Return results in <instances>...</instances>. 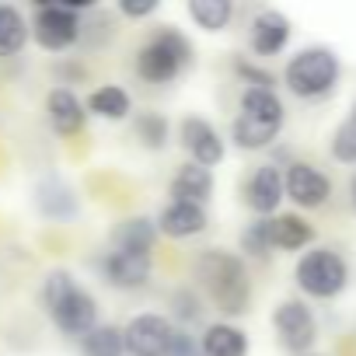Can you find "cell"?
Listing matches in <instances>:
<instances>
[{
  "label": "cell",
  "mask_w": 356,
  "mask_h": 356,
  "mask_svg": "<svg viewBox=\"0 0 356 356\" xmlns=\"http://www.w3.org/2000/svg\"><path fill=\"white\" fill-rule=\"evenodd\" d=\"M245 200L255 213H273L280 203H283V175L276 164H262L255 168V175L248 178V189H245Z\"/></svg>",
  "instance_id": "7c38bea8"
},
{
  "label": "cell",
  "mask_w": 356,
  "mask_h": 356,
  "mask_svg": "<svg viewBox=\"0 0 356 356\" xmlns=\"http://www.w3.org/2000/svg\"><path fill=\"white\" fill-rule=\"evenodd\" d=\"M196 276L200 283L207 286V293L213 297V304L227 314H241L248 311V273L241 266L238 255H227V252H203L200 262H196Z\"/></svg>",
  "instance_id": "7a4b0ae2"
},
{
  "label": "cell",
  "mask_w": 356,
  "mask_h": 356,
  "mask_svg": "<svg viewBox=\"0 0 356 356\" xmlns=\"http://www.w3.org/2000/svg\"><path fill=\"white\" fill-rule=\"evenodd\" d=\"M238 74L248 77L252 88H269V84H273V77H269L266 70H255V67H248V63H238Z\"/></svg>",
  "instance_id": "f546056e"
},
{
  "label": "cell",
  "mask_w": 356,
  "mask_h": 356,
  "mask_svg": "<svg viewBox=\"0 0 356 356\" xmlns=\"http://www.w3.org/2000/svg\"><path fill=\"white\" fill-rule=\"evenodd\" d=\"M213 193V175L210 168L203 164H186V168H178V175L171 178V196L175 203H207Z\"/></svg>",
  "instance_id": "2e32d148"
},
{
  "label": "cell",
  "mask_w": 356,
  "mask_h": 356,
  "mask_svg": "<svg viewBox=\"0 0 356 356\" xmlns=\"http://www.w3.org/2000/svg\"><path fill=\"white\" fill-rule=\"evenodd\" d=\"M241 248L248 252V255H255V259H262L273 245H269V220H255L245 234H241Z\"/></svg>",
  "instance_id": "4316f807"
},
{
  "label": "cell",
  "mask_w": 356,
  "mask_h": 356,
  "mask_svg": "<svg viewBox=\"0 0 356 356\" xmlns=\"http://www.w3.org/2000/svg\"><path fill=\"white\" fill-rule=\"evenodd\" d=\"M182 143L193 154V164L210 168V164H220L224 161V140H220V133L207 119H196V115L186 119L182 122Z\"/></svg>",
  "instance_id": "8fae6325"
},
{
  "label": "cell",
  "mask_w": 356,
  "mask_h": 356,
  "mask_svg": "<svg viewBox=\"0 0 356 356\" xmlns=\"http://www.w3.org/2000/svg\"><path fill=\"white\" fill-rule=\"evenodd\" d=\"M332 157L342 164H356V122H342L332 136Z\"/></svg>",
  "instance_id": "484cf974"
},
{
  "label": "cell",
  "mask_w": 356,
  "mask_h": 356,
  "mask_svg": "<svg viewBox=\"0 0 356 356\" xmlns=\"http://www.w3.org/2000/svg\"><path fill=\"white\" fill-rule=\"evenodd\" d=\"M273 325H276L283 349H290V353H304L318 339V321L304 300H283L273 314Z\"/></svg>",
  "instance_id": "52a82bcc"
},
{
  "label": "cell",
  "mask_w": 356,
  "mask_h": 356,
  "mask_svg": "<svg viewBox=\"0 0 356 356\" xmlns=\"http://www.w3.org/2000/svg\"><path fill=\"white\" fill-rule=\"evenodd\" d=\"M42 300H46V311L49 318L67 332V335H88L98 321V304L95 297L74 283L70 273L63 269H53L46 276V286H42Z\"/></svg>",
  "instance_id": "6da1fadb"
},
{
  "label": "cell",
  "mask_w": 356,
  "mask_h": 356,
  "mask_svg": "<svg viewBox=\"0 0 356 356\" xmlns=\"http://www.w3.org/2000/svg\"><path fill=\"white\" fill-rule=\"evenodd\" d=\"M157 11V4L154 0H122V15H129V18H147V15H154Z\"/></svg>",
  "instance_id": "f1b7e54d"
},
{
  "label": "cell",
  "mask_w": 356,
  "mask_h": 356,
  "mask_svg": "<svg viewBox=\"0 0 356 356\" xmlns=\"http://www.w3.org/2000/svg\"><path fill=\"white\" fill-rule=\"evenodd\" d=\"M29 39V25L22 18V11H15L11 4H0V56H15Z\"/></svg>",
  "instance_id": "7402d4cb"
},
{
  "label": "cell",
  "mask_w": 356,
  "mask_h": 356,
  "mask_svg": "<svg viewBox=\"0 0 356 356\" xmlns=\"http://www.w3.org/2000/svg\"><path fill=\"white\" fill-rule=\"evenodd\" d=\"M84 356H122V332L112 325H95L88 335H81Z\"/></svg>",
  "instance_id": "cb8c5ba5"
},
{
  "label": "cell",
  "mask_w": 356,
  "mask_h": 356,
  "mask_svg": "<svg viewBox=\"0 0 356 356\" xmlns=\"http://www.w3.org/2000/svg\"><path fill=\"white\" fill-rule=\"evenodd\" d=\"M314 241V231L304 217L297 213H283V217H273L269 220V245L273 248H283V252H297L304 245Z\"/></svg>",
  "instance_id": "ac0fdd59"
},
{
  "label": "cell",
  "mask_w": 356,
  "mask_h": 356,
  "mask_svg": "<svg viewBox=\"0 0 356 356\" xmlns=\"http://www.w3.org/2000/svg\"><path fill=\"white\" fill-rule=\"evenodd\" d=\"M168 356H200V346L193 342V335L175 332L171 335V346H168Z\"/></svg>",
  "instance_id": "83f0119b"
},
{
  "label": "cell",
  "mask_w": 356,
  "mask_h": 356,
  "mask_svg": "<svg viewBox=\"0 0 356 356\" xmlns=\"http://www.w3.org/2000/svg\"><path fill=\"white\" fill-rule=\"evenodd\" d=\"M353 203H356V182H353Z\"/></svg>",
  "instance_id": "1f68e13d"
},
{
  "label": "cell",
  "mask_w": 356,
  "mask_h": 356,
  "mask_svg": "<svg viewBox=\"0 0 356 356\" xmlns=\"http://www.w3.org/2000/svg\"><path fill=\"white\" fill-rule=\"evenodd\" d=\"M283 196H290L304 210H314V207H325V200L332 196V182H328V175H321L314 164L297 161L283 175Z\"/></svg>",
  "instance_id": "30bf717a"
},
{
  "label": "cell",
  "mask_w": 356,
  "mask_h": 356,
  "mask_svg": "<svg viewBox=\"0 0 356 356\" xmlns=\"http://www.w3.org/2000/svg\"><path fill=\"white\" fill-rule=\"evenodd\" d=\"M77 35H81L77 11H70L67 4H42L35 11V39H39L42 49L60 53V49L74 46Z\"/></svg>",
  "instance_id": "9c48e42d"
},
{
  "label": "cell",
  "mask_w": 356,
  "mask_h": 356,
  "mask_svg": "<svg viewBox=\"0 0 356 356\" xmlns=\"http://www.w3.org/2000/svg\"><path fill=\"white\" fill-rule=\"evenodd\" d=\"M200 353L203 356H245L248 353V339L238 325H210L203 332V342H200Z\"/></svg>",
  "instance_id": "ffe728a7"
},
{
  "label": "cell",
  "mask_w": 356,
  "mask_h": 356,
  "mask_svg": "<svg viewBox=\"0 0 356 356\" xmlns=\"http://www.w3.org/2000/svg\"><path fill=\"white\" fill-rule=\"evenodd\" d=\"M286 88L297 95V98H321L335 88L339 81V56L325 46H311V49H300L290 63H286V74H283Z\"/></svg>",
  "instance_id": "277c9868"
},
{
  "label": "cell",
  "mask_w": 356,
  "mask_h": 356,
  "mask_svg": "<svg viewBox=\"0 0 356 356\" xmlns=\"http://www.w3.org/2000/svg\"><path fill=\"white\" fill-rule=\"evenodd\" d=\"M157 227L168 238H193L207 227V210L200 203H168L157 217Z\"/></svg>",
  "instance_id": "9a60e30c"
},
{
  "label": "cell",
  "mask_w": 356,
  "mask_h": 356,
  "mask_svg": "<svg viewBox=\"0 0 356 356\" xmlns=\"http://www.w3.org/2000/svg\"><path fill=\"white\" fill-rule=\"evenodd\" d=\"M346 283H349V269H346L342 255L332 248H314L297 262V286L307 297H318V300L339 297L346 290Z\"/></svg>",
  "instance_id": "8992f818"
},
{
  "label": "cell",
  "mask_w": 356,
  "mask_h": 356,
  "mask_svg": "<svg viewBox=\"0 0 356 356\" xmlns=\"http://www.w3.org/2000/svg\"><path fill=\"white\" fill-rule=\"evenodd\" d=\"M102 273L112 286L136 290L150 280V259H136V255H126V252H108L102 259Z\"/></svg>",
  "instance_id": "5bb4252c"
},
{
  "label": "cell",
  "mask_w": 356,
  "mask_h": 356,
  "mask_svg": "<svg viewBox=\"0 0 356 356\" xmlns=\"http://www.w3.org/2000/svg\"><path fill=\"white\" fill-rule=\"evenodd\" d=\"M189 15H193V22H196L200 29L220 32V29H227L234 8H231V0H193V4H189Z\"/></svg>",
  "instance_id": "603a6c76"
},
{
  "label": "cell",
  "mask_w": 356,
  "mask_h": 356,
  "mask_svg": "<svg viewBox=\"0 0 356 356\" xmlns=\"http://www.w3.org/2000/svg\"><path fill=\"white\" fill-rule=\"evenodd\" d=\"M353 122H356V112H353Z\"/></svg>",
  "instance_id": "d6a6232c"
},
{
  "label": "cell",
  "mask_w": 356,
  "mask_h": 356,
  "mask_svg": "<svg viewBox=\"0 0 356 356\" xmlns=\"http://www.w3.org/2000/svg\"><path fill=\"white\" fill-rule=\"evenodd\" d=\"M129 95L115 84H105V88H95L91 98H88V112L102 115V119H126L129 115Z\"/></svg>",
  "instance_id": "44dd1931"
},
{
  "label": "cell",
  "mask_w": 356,
  "mask_h": 356,
  "mask_svg": "<svg viewBox=\"0 0 356 356\" xmlns=\"http://www.w3.org/2000/svg\"><path fill=\"white\" fill-rule=\"evenodd\" d=\"M171 321L161 314H136L122 332V349L129 356H168L171 346Z\"/></svg>",
  "instance_id": "ba28073f"
},
{
  "label": "cell",
  "mask_w": 356,
  "mask_h": 356,
  "mask_svg": "<svg viewBox=\"0 0 356 356\" xmlns=\"http://www.w3.org/2000/svg\"><path fill=\"white\" fill-rule=\"evenodd\" d=\"M133 133H136V140H140L143 147L157 150V147L168 143V119L157 115V112H140L136 122H133Z\"/></svg>",
  "instance_id": "d4e9b609"
},
{
  "label": "cell",
  "mask_w": 356,
  "mask_h": 356,
  "mask_svg": "<svg viewBox=\"0 0 356 356\" xmlns=\"http://www.w3.org/2000/svg\"><path fill=\"white\" fill-rule=\"evenodd\" d=\"M290 42V22L280 11H262L252 22V49L259 56H276Z\"/></svg>",
  "instance_id": "4fadbf2b"
},
{
  "label": "cell",
  "mask_w": 356,
  "mask_h": 356,
  "mask_svg": "<svg viewBox=\"0 0 356 356\" xmlns=\"http://www.w3.org/2000/svg\"><path fill=\"white\" fill-rule=\"evenodd\" d=\"M46 108H49V122H53V129H56V133H63V136H74L77 129H84V119H88V112H84V105L77 102V95H74V91H67V88H56V91L49 95Z\"/></svg>",
  "instance_id": "e0dca14e"
},
{
  "label": "cell",
  "mask_w": 356,
  "mask_h": 356,
  "mask_svg": "<svg viewBox=\"0 0 356 356\" xmlns=\"http://www.w3.org/2000/svg\"><path fill=\"white\" fill-rule=\"evenodd\" d=\"M193 60L189 42L178 35V32H157L140 53H136V74L150 84H168L182 74Z\"/></svg>",
  "instance_id": "5b68a950"
},
{
  "label": "cell",
  "mask_w": 356,
  "mask_h": 356,
  "mask_svg": "<svg viewBox=\"0 0 356 356\" xmlns=\"http://www.w3.org/2000/svg\"><path fill=\"white\" fill-rule=\"evenodd\" d=\"M283 129V102L273 88H248L241 95V112L234 119V143L241 150H262Z\"/></svg>",
  "instance_id": "3957f363"
},
{
  "label": "cell",
  "mask_w": 356,
  "mask_h": 356,
  "mask_svg": "<svg viewBox=\"0 0 356 356\" xmlns=\"http://www.w3.org/2000/svg\"><path fill=\"white\" fill-rule=\"evenodd\" d=\"M154 238H157L154 224L143 220V217H136V220H126L122 227H115V234H112V245L115 248L112 252H126V255L147 259L150 248H154Z\"/></svg>",
  "instance_id": "d6986e66"
},
{
  "label": "cell",
  "mask_w": 356,
  "mask_h": 356,
  "mask_svg": "<svg viewBox=\"0 0 356 356\" xmlns=\"http://www.w3.org/2000/svg\"><path fill=\"white\" fill-rule=\"evenodd\" d=\"M178 304H182V307H178V314H182V318H200V304H196V297L189 300V297L182 293V297H178Z\"/></svg>",
  "instance_id": "4dcf8cb0"
}]
</instances>
